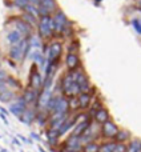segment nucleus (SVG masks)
<instances>
[{"label":"nucleus","instance_id":"nucleus-1","mask_svg":"<svg viewBox=\"0 0 141 152\" xmlns=\"http://www.w3.org/2000/svg\"><path fill=\"white\" fill-rule=\"evenodd\" d=\"M31 45H29L28 37H24L20 43L15 45H9L8 50V59L15 63H23L27 58H28L29 52H31Z\"/></svg>","mask_w":141,"mask_h":152},{"label":"nucleus","instance_id":"nucleus-2","mask_svg":"<svg viewBox=\"0 0 141 152\" xmlns=\"http://www.w3.org/2000/svg\"><path fill=\"white\" fill-rule=\"evenodd\" d=\"M36 28H37V36H39L43 42L51 40L55 36L53 24H52V16H43V18H39V23H37Z\"/></svg>","mask_w":141,"mask_h":152},{"label":"nucleus","instance_id":"nucleus-3","mask_svg":"<svg viewBox=\"0 0 141 152\" xmlns=\"http://www.w3.org/2000/svg\"><path fill=\"white\" fill-rule=\"evenodd\" d=\"M43 81H44V76L41 75L39 67H37L35 63H32L31 71H29V76H28V87L36 89V91H41Z\"/></svg>","mask_w":141,"mask_h":152},{"label":"nucleus","instance_id":"nucleus-4","mask_svg":"<svg viewBox=\"0 0 141 152\" xmlns=\"http://www.w3.org/2000/svg\"><path fill=\"white\" fill-rule=\"evenodd\" d=\"M37 11H39V16H52L57 8V1L56 0H39L37 1Z\"/></svg>","mask_w":141,"mask_h":152},{"label":"nucleus","instance_id":"nucleus-5","mask_svg":"<svg viewBox=\"0 0 141 152\" xmlns=\"http://www.w3.org/2000/svg\"><path fill=\"white\" fill-rule=\"evenodd\" d=\"M61 55H63V44L60 42H52L51 44H48V51H47V58L48 61L51 63H59Z\"/></svg>","mask_w":141,"mask_h":152},{"label":"nucleus","instance_id":"nucleus-6","mask_svg":"<svg viewBox=\"0 0 141 152\" xmlns=\"http://www.w3.org/2000/svg\"><path fill=\"white\" fill-rule=\"evenodd\" d=\"M68 23H69L68 18H67V15L61 10H57L52 15V24H53V31H55V35H60L61 31L64 29V27H65Z\"/></svg>","mask_w":141,"mask_h":152},{"label":"nucleus","instance_id":"nucleus-7","mask_svg":"<svg viewBox=\"0 0 141 152\" xmlns=\"http://www.w3.org/2000/svg\"><path fill=\"white\" fill-rule=\"evenodd\" d=\"M11 21H12V26L15 27L16 31H19L21 35H23V37H29L31 35H33V28L29 27L20 16L11 19Z\"/></svg>","mask_w":141,"mask_h":152},{"label":"nucleus","instance_id":"nucleus-8","mask_svg":"<svg viewBox=\"0 0 141 152\" xmlns=\"http://www.w3.org/2000/svg\"><path fill=\"white\" fill-rule=\"evenodd\" d=\"M40 91H36V89L31 88V87H25V88L21 91L20 96L23 97V100L25 102V104L28 107H35L37 102V97H39Z\"/></svg>","mask_w":141,"mask_h":152},{"label":"nucleus","instance_id":"nucleus-9","mask_svg":"<svg viewBox=\"0 0 141 152\" xmlns=\"http://www.w3.org/2000/svg\"><path fill=\"white\" fill-rule=\"evenodd\" d=\"M28 108V105L25 104V102L23 100V97L19 95L17 97H16L15 102H12L9 104V112L12 113V115H15L16 118H21L23 116V113L25 112V110Z\"/></svg>","mask_w":141,"mask_h":152},{"label":"nucleus","instance_id":"nucleus-10","mask_svg":"<svg viewBox=\"0 0 141 152\" xmlns=\"http://www.w3.org/2000/svg\"><path fill=\"white\" fill-rule=\"evenodd\" d=\"M63 150H68V151H72V152H81V150H83V144H81L80 137L73 136V135H70L69 137H67L65 142H64Z\"/></svg>","mask_w":141,"mask_h":152},{"label":"nucleus","instance_id":"nucleus-11","mask_svg":"<svg viewBox=\"0 0 141 152\" xmlns=\"http://www.w3.org/2000/svg\"><path fill=\"white\" fill-rule=\"evenodd\" d=\"M118 134V127L113 121H107L101 126V136L105 139H115L116 135Z\"/></svg>","mask_w":141,"mask_h":152},{"label":"nucleus","instance_id":"nucleus-12","mask_svg":"<svg viewBox=\"0 0 141 152\" xmlns=\"http://www.w3.org/2000/svg\"><path fill=\"white\" fill-rule=\"evenodd\" d=\"M65 67L68 71H76V69L80 68V58H78L77 53H67Z\"/></svg>","mask_w":141,"mask_h":152},{"label":"nucleus","instance_id":"nucleus-13","mask_svg":"<svg viewBox=\"0 0 141 152\" xmlns=\"http://www.w3.org/2000/svg\"><path fill=\"white\" fill-rule=\"evenodd\" d=\"M36 112H37V110L35 107H28L25 110V112L23 113V116H21V118H19V120H20L21 123L27 124V126H31V124L35 123V119H36Z\"/></svg>","mask_w":141,"mask_h":152},{"label":"nucleus","instance_id":"nucleus-14","mask_svg":"<svg viewBox=\"0 0 141 152\" xmlns=\"http://www.w3.org/2000/svg\"><path fill=\"white\" fill-rule=\"evenodd\" d=\"M45 137H47V142L51 147H55L59 143V139H60V134H59V129L55 128H49L47 127L45 128Z\"/></svg>","mask_w":141,"mask_h":152},{"label":"nucleus","instance_id":"nucleus-15","mask_svg":"<svg viewBox=\"0 0 141 152\" xmlns=\"http://www.w3.org/2000/svg\"><path fill=\"white\" fill-rule=\"evenodd\" d=\"M23 39H24L23 35H21L19 31H16L15 28L11 29V31H8L7 35H5V40H7V43H8L9 45L17 44V43H20Z\"/></svg>","mask_w":141,"mask_h":152},{"label":"nucleus","instance_id":"nucleus-16","mask_svg":"<svg viewBox=\"0 0 141 152\" xmlns=\"http://www.w3.org/2000/svg\"><path fill=\"white\" fill-rule=\"evenodd\" d=\"M110 120V118H109V112H108V110H105L104 107L102 108H100L99 111H97L96 113H94V116H93V121L96 124H104V123H107V121H109Z\"/></svg>","mask_w":141,"mask_h":152},{"label":"nucleus","instance_id":"nucleus-17","mask_svg":"<svg viewBox=\"0 0 141 152\" xmlns=\"http://www.w3.org/2000/svg\"><path fill=\"white\" fill-rule=\"evenodd\" d=\"M92 120L89 119V120H85V121H80V123H77L75 127L72 128V135L73 136H77V137H81L84 135V132L86 131V128H88L89 126H91Z\"/></svg>","mask_w":141,"mask_h":152},{"label":"nucleus","instance_id":"nucleus-18","mask_svg":"<svg viewBox=\"0 0 141 152\" xmlns=\"http://www.w3.org/2000/svg\"><path fill=\"white\" fill-rule=\"evenodd\" d=\"M5 84H7V87L9 89H12V91H23V84H21V81L19 80L17 77H15V76H11L8 75L7 80H5Z\"/></svg>","mask_w":141,"mask_h":152},{"label":"nucleus","instance_id":"nucleus-19","mask_svg":"<svg viewBox=\"0 0 141 152\" xmlns=\"http://www.w3.org/2000/svg\"><path fill=\"white\" fill-rule=\"evenodd\" d=\"M78 99V105H80V110H88L92 104V96L91 94H80L77 96Z\"/></svg>","mask_w":141,"mask_h":152},{"label":"nucleus","instance_id":"nucleus-20","mask_svg":"<svg viewBox=\"0 0 141 152\" xmlns=\"http://www.w3.org/2000/svg\"><path fill=\"white\" fill-rule=\"evenodd\" d=\"M17 96L19 95L16 94L15 91H12V89H7V91H4V92L0 94V102L1 103H9L11 104L12 102H15Z\"/></svg>","mask_w":141,"mask_h":152},{"label":"nucleus","instance_id":"nucleus-21","mask_svg":"<svg viewBox=\"0 0 141 152\" xmlns=\"http://www.w3.org/2000/svg\"><path fill=\"white\" fill-rule=\"evenodd\" d=\"M20 18L23 19L24 21H25L27 24H28L29 27H37V23H39V18H36V16L33 15H29V13H25V12H21Z\"/></svg>","mask_w":141,"mask_h":152},{"label":"nucleus","instance_id":"nucleus-22","mask_svg":"<svg viewBox=\"0 0 141 152\" xmlns=\"http://www.w3.org/2000/svg\"><path fill=\"white\" fill-rule=\"evenodd\" d=\"M129 139H131V134H129L128 131H125V129H118V134L116 135V137H115L116 143H124V144H125V142H128Z\"/></svg>","mask_w":141,"mask_h":152},{"label":"nucleus","instance_id":"nucleus-23","mask_svg":"<svg viewBox=\"0 0 141 152\" xmlns=\"http://www.w3.org/2000/svg\"><path fill=\"white\" fill-rule=\"evenodd\" d=\"M68 108H69V113H76L80 110V105H78V99L77 96L75 97H69L68 99Z\"/></svg>","mask_w":141,"mask_h":152},{"label":"nucleus","instance_id":"nucleus-24","mask_svg":"<svg viewBox=\"0 0 141 152\" xmlns=\"http://www.w3.org/2000/svg\"><path fill=\"white\" fill-rule=\"evenodd\" d=\"M126 152H141V140H132L128 145H126Z\"/></svg>","mask_w":141,"mask_h":152},{"label":"nucleus","instance_id":"nucleus-25","mask_svg":"<svg viewBox=\"0 0 141 152\" xmlns=\"http://www.w3.org/2000/svg\"><path fill=\"white\" fill-rule=\"evenodd\" d=\"M23 12L29 13V15H33V16H36V18H40V16H39V11H37V5H36V4H31V3H28V4H27L25 7L23 8Z\"/></svg>","mask_w":141,"mask_h":152},{"label":"nucleus","instance_id":"nucleus-26","mask_svg":"<svg viewBox=\"0 0 141 152\" xmlns=\"http://www.w3.org/2000/svg\"><path fill=\"white\" fill-rule=\"evenodd\" d=\"M116 142H105L102 144H100L99 152H113L115 151Z\"/></svg>","mask_w":141,"mask_h":152},{"label":"nucleus","instance_id":"nucleus-27","mask_svg":"<svg viewBox=\"0 0 141 152\" xmlns=\"http://www.w3.org/2000/svg\"><path fill=\"white\" fill-rule=\"evenodd\" d=\"M99 147H100V144H97L96 142H91L88 144L83 145L81 152H99Z\"/></svg>","mask_w":141,"mask_h":152},{"label":"nucleus","instance_id":"nucleus-28","mask_svg":"<svg viewBox=\"0 0 141 152\" xmlns=\"http://www.w3.org/2000/svg\"><path fill=\"white\" fill-rule=\"evenodd\" d=\"M67 50H68V53H77L78 51V43L73 42L69 44V47H67Z\"/></svg>","mask_w":141,"mask_h":152},{"label":"nucleus","instance_id":"nucleus-29","mask_svg":"<svg viewBox=\"0 0 141 152\" xmlns=\"http://www.w3.org/2000/svg\"><path fill=\"white\" fill-rule=\"evenodd\" d=\"M28 4V0H13V5L17 8H20L21 11H23V8L25 7V5Z\"/></svg>","mask_w":141,"mask_h":152},{"label":"nucleus","instance_id":"nucleus-30","mask_svg":"<svg viewBox=\"0 0 141 152\" xmlns=\"http://www.w3.org/2000/svg\"><path fill=\"white\" fill-rule=\"evenodd\" d=\"M132 24H133V27H134V29H136L137 34L141 35V19H133Z\"/></svg>","mask_w":141,"mask_h":152},{"label":"nucleus","instance_id":"nucleus-31","mask_svg":"<svg viewBox=\"0 0 141 152\" xmlns=\"http://www.w3.org/2000/svg\"><path fill=\"white\" fill-rule=\"evenodd\" d=\"M113 152H126V145L124 143H116Z\"/></svg>","mask_w":141,"mask_h":152},{"label":"nucleus","instance_id":"nucleus-32","mask_svg":"<svg viewBox=\"0 0 141 152\" xmlns=\"http://www.w3.org/2000/svg\"><path fill=\"white\" fill-rule=\"evenodd\" d=\"M7 77H8L7 71H5L4 68H1V66H0V84H1V83H5Z\"/></svg>","mask_w":141,"mask_h":152},{"label":"nucleus","instance_id":"nucleus-33","mask_svg":"<svg viewBox=\"0 0 141 152\" xmlns=\"http://www.w3.org/2000/svg\"><path fill=\"white\" fill-rule=\"evenodd\" d=\"M19 139H20L21 140V142H24V143H28V144H31V140H28V139H27V137L25 136H23V135H19Z\"/></svg>","mask_w":141,"mask_h":152},{"label":"nucleus","instance_id":"nucleus-34","mask_svg":"<svg viewBox=\"0 0 141 152\" xmlns=\"http://www.w3.org/2000/svg\"><path fill=\"white\" fill-rule=\"evenodd\" d=\"M0 119H1V120L4 121V124H7V126H8V119H7V116H5L4 113L0 112Z\"/></svg>","mask_w":141,"mask_h":152},{"label":"nucleus","instance_id":"nucleus-35","mask_svg":"<svg viewBox=\"0 0 141 152\" xmlns=\"http://www.w3.org/2000/svg\"><path fill=\"white\" fill-rule=\"evenodd\" d=\"M31 137H32V139H35V140H40V136L37 134H35V132H32V134H31Z\"/></svg>","mask_w":141,"mask_h":152},{"label":"nucleus","instance_id":"nucleus-36","mask_svg":"<svg viewBox=\"0 0 141 152\" xmlns=\"http://www.w3.org/2000/svg\"><path fill=\"white\" fill-rule=\"evenodd\" d=\"M0 112L4 113V115H8V111L5 110V108H3V107H0Z\"/></svg>","mask_w":141,"mask_h":152},{"label":"nucleus","instance_id":"nucleus-37","mask_svg":"<svg viewBox=\"0 0 141 152\" xmlns=\"http://www.w3.org/2000/svg\"><path fill=\"white\" fill-rule=\"evenodd\" d=\"M12 139H13V143H15L16 145H20V142H19V140L16 139V137H12Z\"/></svg>","mask_w":141,"mask_h":152},{"label":"nucleus","instance_id":"nucleus-38","mask_svg":"<svg viewBox=\"0 0 141 152\" xmlns=\"http://www.w3.org/2000/svg\"><path fill=\"white\" fill-rule=\"evenodd\" d=\"M37 1L39 0H28V3H31V4H37Z\"/></svg>","mask_w":141,"mask_h":152},{"label":"nucleus","instance_id":"nucleus-39","mask_svg":"<svg viewBox=\"0 0 141 152\" xmlns=\"http://www.w3.org/2000/svg\"><path fill=\"white\" fill-rule=\"evenodd\" d=\"M39 151H40V152H47V151H45V150H44V148H43V147H41V145H40V147H39Z\"/></svg>","mask_w":141,"mask_h":152},{"label":"nucleus","instance_id":"nucleus-40","mask_svg":"<svg viewBox=\"0 0 141 152\" xmlns=\"http://www.w3.org/2000/svg\"><path fill=\"white\" fill-rule=\"evenodd\" d=\"M137 3H139V7L141 8V0H139V1H137Z\"/></svg>","mask_w":141,"mask_h":152},{"label":"nucleus","instance_id":"nucleus-41","mask_svg":"<svg viewBox=\"0 0 141 152\" xmlns=\"http://www.w3.org/2000/svg\"><path fill=\"white\" fill-rule=\"evenodd\" d=\"M99 1H101V0H96V3H99Z\"/></svg>","mask_w":141,"mask_h":152},{"label":"nucleus","instance_id":"nucleus-42","mask_svg":"<svg viewBox=\"0 0 141 152\" xmlns=\"http://www.w3.org/2000/svg\"><path fill=\"white\" fill-rule=\"evenodd\" d=\"M12 1H13V0H12Z\"/></svg>","mask_w":141,"mask_h":152}]
</instances>
